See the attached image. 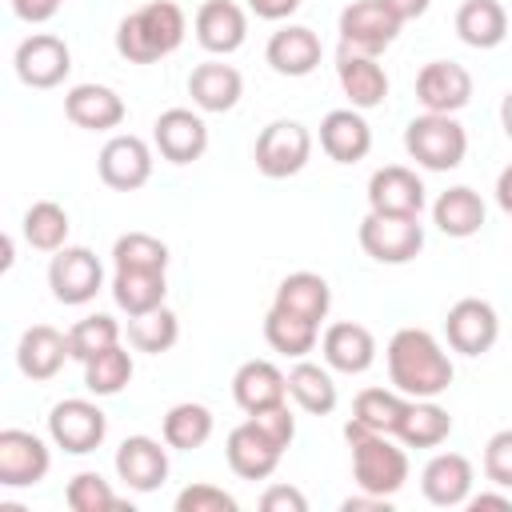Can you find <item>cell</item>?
<instances>
[{
	"instance_id": "obj_22",
	"label": "cell",
	"mask_w": 512,
	"mask_h": 512,
	"mask_svg": "<svg viewBox=\"0 0 512 512\" xmlns=\"http://www.w3.org/2000/svg\"><path fill=\"white\" fill-rule=\"evenodd\" d=\"M192 28H196L200 48L212 52V56H228V52H236L248 40V16L232 0H204L196 8Z\"/></svg>"
},
{
	"instance_id": "obj_52",
	"label": "cell",
	"mask_w": 512,
	"mask_h": 512,
	"mask_svg": "<svg viewBox=\"0 0 512 512\" xmlns=\"http://www.w3.org/2000/svg\"><path fill=\"white\" fill-rule=\"evenodd\" d=\"M468 508H472V512H484V508L508 512V508H512V496H504V492H476V496H468Z\"/></svg>"
},
{
	"instance_id": "obj_34",
	"label": "cell",
	"mask_w": 512,
	"mask_h": 512,
	"mask_svg": "<svg viewBox=\"0 0 512 512\" xmlns=\"http://www.w3.org/2000/svg\"><path fill=\"white\" fill-rule=\"evenodd\" d=\"M212 428H216V420H212V412H208L204 404H196V400H180V404H172V408L164 412L160 436H164L168 448H176V452H192V448H204V444H208Z\"/></svg>"
},
{
	"instance_id": "obj_48",
	"label": "cell",
	"mask_w": 512,
	"mask_h": 512,
	"mask_svg": "<svg viewBox=\"0 0 512 512\" xmlns=\"http://www.w3.org/2000/svg\"><path fill=\"white\" fill-rule=\"evenodd\" d=\"M12 12L24 20V24H44L60 12V0H12Z\"/></svg>"
},
{
	"instance_id": "obj_20",
	"label": "cell",
	"mask_w": 512,
	"mask_h": 512,
	"mask_svg": "<svg viewBox=\"0 0 512 512\" xmlns=\"http://www.w3.org/2000/svg\"><path fill=\"white\" fill-rule=\"evenodd\" d=\"M472 480H476V472H472V460H468V456H460V452H440V456H432V460L424 464V472H420V492H424V500L436 504V508H460V504H468V496H472Z\"/></svg>"
},
{
	"instance_id": "obj_42",
	"label": "cell",
	"mask_w": 512,
	"mask_h": 512,
	"mask_svg": "<svg viewBox=\"0 0 512 512\" xmlns=\"http://www.w3.org/2000/svg\"><path fill=\"white\" fill-rule=\"evenodd\" d=\"M112 344H120V324L108 312H92L68 328V348H72V360H80V364Z\"/></svg>"
},
{
	"instance_id": "obj_53",
	"label": "cell",
	"mask_w": 512,
	"mask_h": 512,
	"mask_svg": "<svg viewBox=\"0 0 512 512\" xmlns=\"http://www.w3.org/2000/svg\"><path fill=\"white\" fill-rule=\"evenodd\" d=\"M496 204H500V208L512 216V164H508V168L496 176Z\"/></svg>"
},
{
	"instance_id": "obj_33",
	"label": "cell",
	"mask_w": 512,
	"mask_h": 512,
	"mask_svg": "<svg viewBox=\"0 0 512 512\" xmlns=\"http://www.w3.org/2000/svg\"><path fill=\"white\" fill-rule=\"evenodd\" d=\"M168 296L164 272H140V268H116L112 276V300L120 312L128 316H144L152 308H160Z\"/></svg>"
},
{
	"instance_id": "obj_16",
	"label": "cell",
	"mask_w": 512,
	"mask_h": 512,
	"mask_svg": "<svg viewBox=\"0 0 512 512\" xmlns=\"http://www.w3.org/2000/svg\"><path fill=\"white\" fill-rule=\"evenodd\" d=\"M368 212L384 216H420L424 212V180L404 164H384L368 180Z\"/></svg>"
},
{
	"instance_id": "obj_10",
	"label": "cell",
	"mask_w": 512,
	"mask_h": 512,
	"mask_svg": "<svg viewBox=\"0 0 512 512\" xmlns=\"http://www.w3.org/2000/svg\"><path fill=\"white\" fill-rule=\"evenodd\" d=\"M12 64H16L20 84H28V88H56L72 72V48L60 36H52V32H32L28 40H20Z\"/></svg>"
},
{
	"instance_id": "obj_24",
	"label": "cell",
	"mask_w": 512,
	"mask_h": 512,
	"mask_svg": "<svg viewBox=\"0 0 512 512\" xmlns=\"http://www.w3.org/2000/svg\"><path fill=\"white\" fill-rule=\"evenodd\" d=\"M408 396L396 392V388H364L356 392L352 400V420L344 424V440L360 436V432H384V436H396L400 432V420L408 412Z\"/></svg>"
},
{
	"instance_id": "obj_30",
	"label": "cell",
	"mask_w": 512,
	"mask_h": 512,
	"mask_svg": "<svg viewBox=\"0 0 512 512\" xmlns=\"http://www.w3.org/2000/svg\"><path fill=\"white\" fill-rule=\"evenodd\" d=\"M484 216H488V208H484L480 192L468 188V184H456V188L440 192L436 204H432V224H436L444 236H452V240L476 236V232L484 228Z\"/></svg>"
},
{
	"instance_id": "obj_40",
	"label": "cell",
	"mask_w": 512,
	"mask_h": 512,
	"mask_svg": "<svg viewBox=\"0 0 512 512\" xmlns=\"http://www.w3.org/2000/svg\"><path fill=\"white\" fill-rule=\"evenodd\" d=\"M68 212L56 204V200H36L28 212H24V240L36 248V252H60L64 240H68Z\"/></svg>"
},
{
	"instance_id": "obj_12",
	"label": "cell",
	"mask_w": 512,
	"mask_h": 512,
	"mask_svg": "<svg viewBox=\"0 0 512 512\" xmlns=\"http://www.w3.org/2000/svg\"><path fill=\"white\" fill-rule=\"evenodd\" d=\"M96 172H100V180H104L108 188H116V192H136V188H144V184L152 180V148H148L140 136L120 132V136H112V140L100 148Z\"/></svg>"
},
{
	"instance_id": "obj_26",
	"label": "cell",
	"mask_w": 512,
	"mask_h": 512,
	"mask_svg": "<svg viewBox=\"0 0 512 512\" xmlns=\"http://www.w3.org/2000/svg\"><path fill=\"white\" fill-rule=\"evenodd\" d=\"M232 400L252 416L288 400V376L272 360H244L232 376Z\"/></svg>"
},
{
	"instance_id": "obj_15",
	"label": "cell",
	"mask_w": 512,
	"mask_h": 512,
	"mask_svg": "<svg viewBox=\"0 0 512 512\" xmlns=\"http://www.w3.org/2000/svg\"><path fill=\"white\" fill-rule=\"evenodd\" d=\"M416 100L424 104V112L456 116L472 100V72L456 60H432L416 72Z\"/></svg>"
},
{
	"instance_id": "obj_28",
	"label": "cell",
	"mask_w": 512,
	"mask_h": 512,
	"mask_svg": "<svg viewBox=\"0 0 512 512\" xmlns=\"http://www.w3.org/2000/svg\"><path fill=\"white\" fill-rule=\"evenodd\" d=\"M264 60L280 76H308L320 64V36L312 28H304V24H288V28L268 36Z\"/></svg>"
},
{
	"instance_id": "obj_21",
	"label": "cell",
	"mask_w": 512,
	"mask_h": 512,
	"mask_svg": "<svg viewBox=\"0 0 512 512\" xmlns=\"http://www.w3.org/2000/svg\"><path fill=\"white\" fill-rule=\"evenodd\" d=\"M64 116L76 124V128H88V132H108V128H120L128 108L120 100L116 88L108 84H72L64 92Z\"/></svg>"
},
{
	"instance_id": "obj_31",
	"label": "cell",
	"mask_w": 512,
	"mask_h": 512,
	"mask_svg": "<svg viewBox=\"0 0 512 512\" xmlns=\"http://www.w3.org/2000/svg\"><path fill=\"white\" fill-rule=\"evenodd\" d=\"M272 308H284L292 316H304L312 324H320L332 308V288L320 272H288L280 284H276V296H272Z\"/></svg>"
},
{
	"instance_id": "obj_11",
	"label": "cell",
	"mask_w": 512,
	"mask_h": 512,
	"mask_svg": "<svg viewBox=\"0 0 512 512\" xmlns=\"http://www.w3.org/2000/svg\"><path fill=\"white\" fill-rule=\"evenodd\" d=\"M400 36V20L380 4V0H352L340 12V44L348 52L376 56Z\"/></svg>"
},
{
	"instance_id": "obj_13",
	"label": "cell",
	"mask_w": 512,
	"mask_h": 512,
	"mask_svg": "<svg viewBox=\"0 0 512 512\" xmlns=\"http://www.w3.org/2000/svg\"><path fill=\"white\" fill-rule=\"evenodd\" d=\"M52 452L36 432L4 428L0 432V484L4 488H32L48 476Z\"/></svg>"
},
{
	"instance_id": "obj_5",
	"label": "cell",
	"mask_w": 512,
	"mask_h": 512,
	"mask_svg": "<svg viewBox=\"0 0 512 512\" xmlns=\"http://www.w3.org/2000/svg\"><path fill=\"white\" fill-rule=\"evenodd\" d=\"M312 156V132L300 120H272L268 128H260L252 160L268 180H288L296 176Z\"/></svg>"
},
{
	"instance_id": "obj_9",
	"label": "cell",
	"mask_w": 512,
	"mask_h": 512,
	"mask_svg": "<svg viewBox=\"0 0 512 512\" xmlns=\"http://www.w3.org/2000/svg\"><path fill=\"white\" fill-rule=\"evenodd\" d=\"M444 336H448V348L460 352V356H484L496 336H500V316L488 300L480 296H464L448 308L444 316Z\"/></svg>"
},
{
	"instance_id": "obj_19",
	"label": "cell",
	"mask_w": 512,
	"mask_h": 512,
	"mask_svg": "<svg viewBox=\"0 0 512 512\" xmlns=\"http://www.w3.org/2000/svg\"><path fill=\"white\" fill-rule=\"evenodd\" d=\"M116 476L132 492H156L168 480V448L152 436H124L116 448Z\"/></svg>"
},
{
	"instance_id": "obj_29",
	"label": "cell",
	"mask_w": 512,
	"mask_h": 512,
	"mask_svg": "<svg viewBox=\"0 0 512 512\" xmlns=\"http://www.w3.org/2000/svg\"><path fill=\"white\" fill-rule=\"evenodd\" d=\"M336 80L344 88V96L352 100V108H380L384 96H388V72L376 64V56H364V52H340V64H336Z\"/></svg>"
},
{
	"instance_id": "obj_38",
	"label": "cell",
	"mask_w": 512,
	"mask_h": 512,
	"mask_svg": "<svg viewBox=\"0 0 512 512\" xmlns=\"http://www.w3.org/2000/svg\"><path fill=\"white\" fill-rule=\"evenodd\" d=\"M132 372H136L132 368V352L120 348V344H112V348L96 352L92 360H84V388L92 396H116V392L128 388Z\"/></svg>"
},
{
	"instance_id": "obj_27",
	"label": "cell",
	"mask_w": 512,
	"mask_h": 512,
	"mask_svg": "<svg viewBox=\"0 0 512 512\" xmlns=\"http://www.w3.org/2000/svg\"><path fill=\"white\" fill-rule=\"evenodd\" d=\"M188 96L200 112H228L244 96V76L224 60H204L188 76Z\"/></svg>"
},
{
	"instance_id": "obj_45",
	"label": "cell",
	"mask_w": 512,
	"mask_h": 512,
	"mask_svg": "<svg viewBox=\"0 0 512 512\" xmlns=\"http://www.w3.org/2000/svg\"><path fill=\"white\" fill-rule=\"evenodd\" d=\"M484 476L496 488H512V428H500L484 444Z\"/></svg>"
},
{
	"instance_id": "obj_35",
	"label": "cell",
	"mask_w": 512,
	"mask_h": 512,
	"mask_svg": "<svg viewBox=\"0 0 512 512\" xmlns=\"http://www.w3.org/2000/svg\"><path fill=\"white\" fill-rule=\"evenodd\" d=\"M448 436H452V416L436 400H412L400 420V432H396V440L404 448H436Z\"/></svg>"
},
{
	"instance_id": "obj_44",
	"label": "cell",
	"mask_w": 512,
	"mask_h": 512,
	"mask_svg": "<svg viewBox=\"0 0 512 512\" xmlns=\"http://www.w3.org/2000/svg\"><path fill=\"white\" fill-rule=\"evenodd\" d=\"M236 496L216 484H188L176 496V512H236Z\"/></svg>"
},
{
	"instance_id": "obj_17",
	"label": "cell",
	"mask_w": 512,
	"mask_h": 512,
	"mask_svg": "<svg viewBox=\"0 0 512 512\" xmlns=\"http://www.w3.org/2000/svg\"><path fill=\"white\" fill-rule=\"evenodd\" d=\"M224 456H228V468H232L240 480H268V476L276 472L284 448H280L268 432H260L252 420H244V424H236V428L228 432Z\"/></svg>"
},
{
	"instance_id": "obj_51",
	"label": "cell",
	"mask_w": 512,
	"mask_h": 512,
	"mask_svg": "<svg viewBox=\"0 0 512 512\" xmlns=\"http://www.w3.org/2000/svg\"><path fill=\"white\" fill-rule=\"evenodd\" d=\"M340 508H344V512H388V496H372V492H360V496H348Z\"/></svg>"
},
{
	"instance_id": "obj_46",
	"label": "cell",
	"mask_w": 512,
	"mask_h": 512,
	"mask_svg": "<svg viewBox=\"0 0 512 512\" xmlns=\"http://www.w3.org/2000/svg\"><path fill=\"white\" fill-rule=\"evenodd\" d=\"M248 420H252L260 432H268V436H272L280 448H288V444H292V436H296V416L288 412V400H284V404H276V408L252 412Z\"/></svg>"
},
{
	"instance_id": "obj_49",
	"label": "cell",
	"mask_w": 512,
	"mask_h": 512,
	"mask_svg": "<svg viewBox=\"0 0 512 512\" xmlns=\"http://www.w3.org/2000/svg\"><path fill=\"white\" fill-rule=\"evenodd\" d=\"M248 8H252L260 20H288V16L300 8V0H248Z\"/></svg>"
},
{
	"instance_id": "obj_47",
	"label": "cell",
	"mask_w": 512,
	"mask_h": 512,
	"mask_svg": "<svg viewBox=\"0 0 512 512\" xmlns=\"http://www.w3.org/2000/svg\"><path fill=\"white\" fill-rule=\"evenodd\" d=\"M260 508L264 512H308V496L292 484H272V488H264Z\"/></svg>"
},
{
	"instance_id": "obj_37",
	"label": "cell",
	"mask_w": 512,
	"mask_h": 512,
	"mask_svg": "<svg viewBox=\"0 0 512 512\" xmlns=\"http://www.w3.org/2000/svg\"><path fill=\"white\" fill-rule=\"evenodd\" d=\"M288 396H292L304 412H312V416H328V412L336 408V400H340L332 372L320 368V364H312V360H300V364L288 372Z\"/></svg>"
},
{
	"instance_id": "obj_6",
	"label": "cell",
	"mask_w": 512,
	"mask_h": 512,
	"mask_svg": "<svg viewBox=\"0 0 512 512\" xmlns=\"http://www.w3.org/2000/svg\"><path fill=\"white\" fill-rule=\"evenodd\" d=\"M360 248L376 264H408L424 248V224L420 216H384L368 212L360 220Z\"/></svg>"
},
{
	"instance_id": "obj_54",
	"label": "cell",
	"mask_w": 512,
	"mask_h": 512,
	"mask_svg": "<svg viewBox=\"0 0 512 512\" xmlns=\"http://www.w3.org/2000/svg\"><path fill=\"white\" fill-rule=\"evenodd\" d=\"M500 124H504V136L512 140V88H508L504 100H500Z\"/></svg>"
},
{
	"instance_id": "obj_23",
	"label": "cell",
	"mask_w": 512,
	"mask_h": 512,
	"mask_svg": "<svg viewBox=\"0 0 512 512\" xmlns=\"http://www.w3.org/2000/svg\"><path fill=\"white\" fill-rule=\"evenodd\" d=\"M64 360H72V348H68V332L52 328V324H32L24 328L20 344H16V368L28 376V380H52Z\"/></svg>"
},
{
	"instance_id": "obj_36",
	"label": "cell",
	"mask_w": 512,
	"mask_h": 512,
	"mask_svg": "<svg viewBox=\"0 0 512 512\" xmlns=\"http://www.w3.org/2000/svg\"><path fill=\"white\" fill-rule=\"evenodd\" d=\"M264 340L272 344V352L292 356V360H304L316 348V340H320V324H312L304 316H292L284 308H268V316H264Z\"/></svg>"
},
{
	"instance_id": "obj_2",
	"label": "cell",
	"mask_w": 512,
	"mask_h": 512,
	"mask_svg": "<svg viewBox=\"0 0 512 512\" xmlns=\"http://www.w3.org/2000/svg\"><path fill=\"white\" fill-rule=\"evenodd\" d=\"M184 12L172 0H148L116 28V52L128 64H156L160 56H172L184 44Z\"/></svg>"
},
{
	"instance_id": "obj_3",
	"label": "cell",
	"mask_w": 512,
	"mask_h": 512,
	"mask_svg": "<svg viewBox=\"0 0 512 512\" xmlns=\"http://www.w3.org/2000/svg\"><path fill=\"white\" fill-rule=\"evenodd\" d=\"M404 148H408V156L420 168H428V172H452L468 156V132L448 112H424V116H412L408 120Z\"/></svg>"
},
{
	"instance_id": "obj_7",
	"label": "cell",
	"mask_w": 512,
	"mask_h": 512,
	"mask_svg": "<svg viewBox=\"0 0 512 512\" xmlns=\"http://www.w3.org/2000/svg\"><path fill=\"white\" fill-rule=\"evenodd\" d=\"M48 436H52L56 448H64L72 456H88V452H96L104 444L108 416L100 412V404L72 396V400L52 404V412H48Z\"/></svg>"
},
{
	"instance_id": "obj_18",
	"label": "cell",
	"mask_w": 512,
	"mask_h": 512,
	"mask_svg": "<svg viewBox=\"0 0 512 512\" xmlns=\"http://www.w3.org/2000/svg\"><path fill=\"white\" fill-rule=\"evenodd\" d=\"M320 352H324V364L332 372L360 376V372H368L376 364V336L356 320H336V324L324 328Z\"/></svg>"
},
{
	"instance_id": "obj_14",
	"label": "cell",
	"mask_w": 512,
	"mask_h": 512,
	"mask_svg": "<svg viewBox=\"0 0 512 512\" xmlns=\"http://www.w3.org/2000/svg\"><path fill=\"white\" fill-rule=\"evenodd\" d=\"M152 144L168 164H192L208 152V124L192 108H168L152 124Z\"/></svg>"
},
{
	"instance_id": "obj_43",
	"label": "cell",
	"mask_w": 512,
	"mask_h": 512,
	"mask_svg": "<svg viewBox=\"0 0 512 512\" xmlns=\"http://www.w3.org/2000/svg\"><path fill=\"white\" fill-rule=\"evenodd\" d=\"M64 500L72 512H116L124 508V500L112 492V484L100 472H76L64 488Z\"/></svg>"
},
{
	"instance_id": "obj_25",
	"label": "cell",
	"mask_w": 512,
	"mask_h": 512,
	"mask_svg": "<svg viewBox=\"0 0 512 512\" xmlns=\"http://www.w3.org/2000/svg\"><path fill=\"white\" fill-rule=\"evenodd\" d=\"M320 148L336 164H356L372 152V128L360 108H332L320 120Z\"/></svg>"
},
{
	"instance_id": "obj_1",
	"label": "cell",
	"mask_w": 512,
	"mask_h": 512,
	"mask_svg": "<svg viewBox=\"0 0 512 512\" xmlns=\"http://www.w3.org/2000/svg\"><path fill=\"white\" fill-rule=\"evenodd\" d=\"M388 380L408 400H436L452 384V360L428 328H400L388 340Z\"/></svg>"
},
{
	"instance_id": "obj_39",
	"label": "cell",
	"mask_w": 512,
	"mask_h": 512,
	"mask_svg": "<svg viewBox=\"0 0 512 512\" xmlns=\"http://www.w3.org/2000/svg\"><path fill=\"white\" fill-rule=\"evenodd\" d=\"M180 340V320L172 308H152L144 316H128V344L136 352H148V356H160L168 352L172 344Z\"/></svg>"
},
{
	"instance_id": "obj_50",
	"label": "cell",
	"mask_w": 512,
	"mask_h": 512,
	"mask_svg": "<svg viewBox=\"0 0 512 512\" xmlns=\"http://www.w3.org/2000/svg\"><path fill=\"white\" fill-rule=\"evenodd\" d=\"M380 4H384L400 24H408V20H420V16L428 12L432 0H380Z\"/></svg>"
},
{
	"instance_id": "obj_32",
	"label": "cell",
	"mask_w": 512,
	"mask_h": 512,
	"mask_svg": "<svg viewBox=\"0 0 512 512\" xmlns=\"http://www.w3.org/2000/svg\"><path fill=\"white\" fill-rule=\"evenodd\" d=\"M456 36L468 48H496L508 36V12L500 0H464L456 8Z\"/></svg>"
},
{
	"instance_id": "obj_8",
	"label": "cell",
	"mask_w": 512,
	"mask_h": 512,
	"mask_svg": "<svg viewBox=\"0 0 512 512\" xmlns=\"http://www.w3.org/2000/svg\"><path fill=\"white\" fill-rule=\"evenodd\" d=\"M48 288H52V296L60 304H88V300H96V292L104 288V268H100L96 252L80 248V244H64L60 252H52Z\"/></svg>"
},
{
	"instance_id": "obj_4",
	"label": "cell",
	"mask_w": 512,
	"mask_h": 512,
	"mask_svg": "<svg viewBox=\"0 0 512 512\" xmlns=\"http://www.w3.org/2000/svg\"><path fill=\"white\" fill-rule=\"evenodd\" d=\"M348 444H352V476H356L360 492L392 500L408 484V452L396 444V436L360 432Z\"/></svg>"
},
{
	"instance_id": "obj_41",
	"label": "cell",
	"mask_w": 512,
	"mask_h": 512,
	"mask_svg": "<svg viewBox=\"0 0 512 512\" xmlns=\"http://www.w3.org/2000/svg\"><path fill=\"white\" fill-rule=\"evenodd\" d=\"M116 268H140V272H164L168 268V244L152 232H124L112 244Z\"/></svg>"
}]
</instances>
